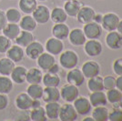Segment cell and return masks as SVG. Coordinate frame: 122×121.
I'll return each mask as SVG.
<instances>
[{"label":"cell","mask_w":122,"mask_h":121,"mask_svg":"<svg viewBox=\"0 0 122 121\" xmlns=\"http://www.w3.org/2000/svg\"><path fill=\"white\" fill-rule=\"evenodd\" d=\"M59 62L62 67L66 69H72L78 64V56L76 52L72 50H66L61 53Z\"/></svg>","instance_id":"cell-1"},{"label":"cell","mask_w":122,"mask_h":121,"mask_svg":"<svg viewBox=\"0 0 122 121\" xmlns=\"http://www.w3.org/2000/svg\"><path fill=\"white\" fill-rule=\"evenodd\" d=\"M83 32L88 39H98L102 34V28L99 24L92 21L85 24Z\"/></svg>","instance_id":"cell-2"},{"label":"cell","mask_w":122,"mask_h":121,"mask_svg":"<svg viewBox=\"0 0 122 121\" xmlns=\"http://www.w3.org/2000/svg\"><path fill=\"white\" fill-rule=\"evenodd\" d=\"M78 95H79V91H78L77 86L69 84V83L65 85L60 90L61 97L68 103L74 102V100L78 96Z\"/></svg>","instance_id":"cell-3"},{"label":"cell","mask_w":122,"mask_h":121,"mask_svg":"<svg viewBox=\"0 0 122 121\" xmlns=\"http://www.w3.org/2000/svg\"><path fill=\"white\" fill-rule=\"evenodd\" d=\"M32 16L37 24H46L50 19V11L46 5H37L33 11Z\"/></svg>","instance_id":"cell-4"},{"label":"cell","mask_w":122,"mask_h":121,"mask_svg":"<svg viewBox=\"0 0 122 121\" xmlns=\"http://www.w3.org/2000/svg\"><path fill=\"white\" fill-rule=\"evenodd\" d=\"M74 107L76 111L77 112V114L85 116L86 114H88L91 111V103L89 99H87L86 97L84 96H77L76 99L74 100Z\"/></svg>","instance_id":"cell-5"},{"label":"cell","mask_w":122,"mask_h":121,"mask_svg":"<svg viewBox=\"0 0 122 121\" xmlns=\"http://www.w3.org/2000/svg\"><path fill=\"white\" fill-rule=\"evenodd\" d=\"M58 117L62 121H75L77 118V112L73 105L65 104L60 107Z\"/></svg>","instance_id":"cell-6"},{"label":"cell","mask_w":122,"mask_h":121,"mask_svg":"<svg viewBox=\"0 0 122 121\" xmlns=\"http://www.w3.org/2000/svg\"><path fill=\"white\" fill-rule=\"evenodd\" d=\"M119 22V17L115 13H107L103 15L101 25L103 28L107 31H114L117 29V24Z\"/></svg>","instance_id":"cell-7"},{"label":"cell","mask_w":122,"mask_h":121,"mask_svg":"<svg viewBox=\"0 0 122 121\" xmlns=\"http://www.w3.org/2000/svg\"><path fill=\"white\" fill-rule=\"evenodd\" d=\"M96 15V13L94 9L90 6H81V8L79 9L76 18L79 23L81 24H86L94 21V17Z\"/></svg>","instance_id":"cell-8"},{"label":"cell","mask_w":122,"mask_h":121,"mask_svg":"<svg viewBox=\"0 0 122 121\" xmlns=\"http://www.w3.org/2000/svg\"><path fill=\"white\" fill-rule=\"evenodd\" d=\"M46 49L51 55H59L64 49V44L60 39H57L56 37H51L46 41Z\"/></svg>","instance_id":"cell-9"},{"label":"cell","mask_w":122,"mask_h":121,"mask_svg":"<svg viewBox=\"0 0 122 121\" xmlns=\"http://www.w3.org/2000/svg\"><path fill=\"white\" fill-rule=\"evenodd\" d=\"M82 73L85 77L91 78L99 75L100 72V66L95 61H86V63L82 66Z\"/></svg>","instance_id":"cell-10"},{"label":"cell","mask_w":122,"mask_h":121,"mask_svg":"<svg viewBox=\"0 0 122 121\" xmlns=\"http://www.w3.org/2000/svg\"><path fill=\"white\" fill-rule=\"evenodd\" d=\"M66 81L69 84L75 85L76 86H80L85 81V76L83 75L80 69L74 67L72 69H69V72L66 75Z\"/></svg>","instance_id":"cell-11"},{"label":"cell","mask_w":122,"mask_h":121,"mask_svg":"<svg viewBox=\"0 0 122 121\" xmlns=\"http://www.w3.org/2000/svg\"><path fill=\"white\" fill-rule=\"evenodd\" d=\"M44 52V46L43 45L37 42V41H33L29 45L25 47V54L26 55L33 60L37 59V57Z\"/></svg>","instance_id":"cell-12"},{"label":"cell","mask_w":122,"mask_h":121,"mask_svg":"<svg viewBox=\"0 0 122 121\" xmlns=\"http://www.w3.org/2000/svg\"><path fill=\"white\" fill-rule=\"evenodd\" d=\"M60 97V90L56 86H46V88H44L42 98L46 103L58 102Z\"/></svg>","instance_id":"cell-13"},{"label":"cell","mask_w":122,"mask_h":121,"mask_svg":"<svg viewBox=\"0 0 122 121\" xmlns=\"http://www.w3.org/2000/svg\"><path fill=\"white\" fill-rule=\"evenodd\" d=\"M85 51L89 56H97L102 52V44L97 39H89L85 43Z\"/></svg>","instance_id":"cell-14"},{"label":"cell","mask_w":122,"mask_h":121,"mask_svg":"<svg viewBox=\"0 0 122 121\" xmlns=\"http://www.w3.org/2000/svg\"><path fill=\"white\" fill-rule=\"evenodd\" d=\"M106 43L111 49H119L122 47V35L116 31H110L106 37Z\"/></svg>","instance_id":"cell-15"},{"label":"cell","mask_w":122,"mask_h":121,"mask_svg":"<svg viewBox=\"0 0 122 121\" xmlns=\"http://www.w3.org/2000/svg\"><path fill=\"white\" fill-rule=\"evenodd\" d=\"M37 65L43 70H48L51 66L56 63V59L54 57V55L49 54L48 52L45 53L43 52L38 57H37Z\"/></svg>","instance_id":"cell-16"},{"label":"cell","mask_w":122,"mask_h":121,"mask_svg":"<svg viewBox=\"0 0 122 121\" xmlns=\"http://www.w3.org/2000/svg\"><path fill=\"white\" fill-rule=\"evenodd\" d=\"M33 99L31 98L27 93H20L15 98V106L23 111H26L30 109L32 106Z\"/></svg>","instance_id":"cell-17"},{"label":"cell","mask_w":122,"mask_h":121,"mask_svg":"<svg viewBox=\"0 0 122 121\" xmlns=\"http://www.w3.org/2000/svg\"><path fill=\"white\" fill-rule=\"evenodd\" d=\"M25 56V52L23 50V47L18 45H11L10 48L6 51V57L15 62L18 63L24 59Z\"/></svg>","instance_id":"cell-18"},{"label":"cell","mask_w":122,"mask_h":121,"mask_svg":"<svg viewBox=\"0 0 122 121\" xmlns=\"http://www.w3.org/2000/svg\"><path fill=\"white\" fill-rule=\"evenodd\" d=\"M26 68L25 66H15L13 71L11 72L10 76H11V79L12 81L15 83V84H18V85H21L23 83L25 82V79H26Z\"/></svg>","instance_id":"cell-19"},{"label":"cell","mask_w":122,"mask_h":121,"mask_svg":"<svg viewBox=\"0 0 122 121\" xmlns=\"http://www.w3.org/2000/svg\"><path fill=\"white\" fill-rule=\"evenodd\" d=\"M68 38L72 45H83L86 41V37L84 32L80 28H75L69 32Z\"/></svg>","instance_id":"cell-20"},{"label":"cell","mask_w":122,"mask_h":121,"mask_svg":"<svg viewBox=\"0 0 122 121\" xmlns=\"http://www.w3.org/2000/svg\"><path fill=\"white\" fill-rule=\"evenodd\" d=\"M69 32H70L69 27L65 23L56 24L52 28V34L54 35V37L60 39V40H64V39L67 38Z\"/></svg>","instance_id":"cell-21"},{"label":"cell","mask_w":122,"mask_h":121,"mask_svg":"<svg viewBox=\"0 0 122 121\" xmlns=\"http://www.w3.org/2000/svg\"><path fill=\"white\" fill-rule=\"evenodd\" d=\"M89 101L91 103V106L96 107L99 106H106L107 99L106 94L103 91H95L90 94Z\"/></svg>","instance_id":"cell-22"},{"label":"cell","mask_w":122,"mask_h":121,"mask_svg":"<svg viewBox=\"0 0 122 121\" xmlns=\"http://www.w3.org/2000/svg\"><path fill=\"white\" fill-rule=\"evenodd\" d=\"M3 35L6 36L9 39H13L15 40L16 38V36L19 35L21 31L20 26L15 24V23H6V25H5V27L3 28Z\"/></svg>","instance_id":"cell-23"},{"label":"cell","mask_w":122,"mask_h":121,"mask_svg":"<svg viewBox=\"0 0 122 121\" xmlns=\"http://www.w3.org/2000/svg\"><path fill=\"white\" fill-rule=\"evenodd\" d=\"M35 39L33 34L29 32V31L22 30L20 31L19 35L16 36V38L15 39L16 45H20L22 47H26L30 43H32Z\"/></svg>","instance_id":"cell-24"},{"label":"cell","mask_w":122,"mask_h":121,"mask_svg":"<svg viewBox=\"0 0 122 121\" xmlns=\"http://www.w3.org/2000/svg\"><path fill=\"white\" fill-rule=\"evenodd\" d=\"M61 106L57 102H49L46 103L45 106L46 117L49 119H57L59 116V111Z\"/></svg>","instance_id":"cell-25"},{"label":"cell","mask_w":122,"mask_h":121,"mask_svg":"<svg viewBox=\"0 0 122 121\" xmlns=\"http://www.w3.org/2000/svg\"><path fill=\"white\" fill-rule=\"evenodd\" d=\"M43 79L42 71L36 67H32L26 72V79L29 84H40Z\"/></svg>","instance_id":"cell-26"},{"label":"cell","mask_w":122,"mask_h":121,"mask_svg":"<svg viewBox=\"0 0 122 121\" xmlns=\"http://www.w3.org/2000/svg\"><path fill=\"white\" fill-rule=\"evenodd\" d=\"M14 67H15V62H13L8 57H3L0 59V75L1 76H10Z\"/></svg>","instance_id":"cell-27"},{"label":"cell","mask_w":122,"mask_h":121,"mask_svg":"<svg viewBox=\"0 0 122 121\" xmlns=\"http://www.w3.org/2000/svg\"><path fill=\"white\" fill-rule=\"evenodd\" d=\"M36 24L37 23L36 22V20L31 15H25V16L21 17L20 21H19V26L21 29L29 31V32H32L36 29Z\"/></svg>","instance_id":"cell-28"},{"label":"cell","mask_w":122,"mask_h":121,"mask_svg":"<svg viewBox=\"0 0 122 121\" xmlns=\"http://www.w3.org/2000/svg\"><path fill=\"white\" fill-rule=\"evenodd\" d=\"M81 8V4L77 0H71V1H66L64 6V10L66 11V15L75 17L76 16L79 9Z\"/></svg>","instance_id":"cell-29"},{"label":"cell","mask_w":122,"mask_h":121,"mask_svg":"<svg viewBox=\"0 0 122 121\" xmlns=\"http://www.w3.org/2000/svg\"><path fill=\"white\" fill-rule=\"evenodd\" d=\"M109 112L105 106H96L92 112V117L95 121H107L108 120Z\"/></svg>","instance_id":"cell-30"},{"label":"cell","mask_w":122,"mask_h":121,"mask_svg":"<svg viewBox=\"0 0 122 121\" xmlns=\"http://www.w3.org/2000/svg\"><path fill=\"white\" fill-rule=\"evenodd\" d=\"M50 18L54 23H65L67 19L66 11L61 7H55L50 13Z\"/></svg>","instance_id":"cell-31"},{"label":"cell","mask_w":122,"mask_h":121,"mask_svg":"<svg viewBox=\"0 0 122 121\" xmlns=\"http://www.w3.org/2000/svg\"><path fill=\"white\" fill-rule=\"evenodd\" d=\"M44 88L40 84H30L26 88V93L32 99H40L43 96Z\"/></svg>","instance_id":"cell-32"},{"label":"cell","mask_w":122,"mask_h":121,"mask_svg":"<svg viewBox=\"0 0 122 121\" xmlns=\"http://www.w3.org/2000/svg\"><path fill=\"white\" fill-rule=\"evenodd\" d=\"M37 6L36 0H19V8L23 13L30 15Z\"/></svg>","instance_id":"cell-33"},{"label":"cell","mask_w":122,"mask_h":121,"mask_svg":"<svg viewBox=\"0 0 122 121\" xmlns=\"http://www.w3.org/2000/svg\"><path fill=\"white\" fill-rule=\"evenodd\" d=\"M89 80L87 82V86L89 90L92 92L95 91H102L104 90V85H103V78L99 76H96L91 78H88Z\"/></svg>","instance_id":"cell-34"},{"label":"cell","mask_w":122,"mask_h":121,"mask_svg":"<svg viewBox=\"0 0 122 121\" xmlns=\"http://www.w3.org/2000/svg\"><path fill=\"white\" fill-rule=\"evenodd\" d=\"M13 89V81L6 76H0V94H9Z\"/></svg>","instance_id":"cell-35"},{"label":"cell","mask_w":122,"mask_h":121,"mask_svg":"<svg viewBox=\"0 0 122 121\" xmlns=\"http://www.w3.org/2000/svg\"><path fill=\"white\" fill-rule=\"evenodd\" d=\"M42 82L46 86H57L60 84V77L57 76V74H51V73H46L43 76Z\"/></svg>","instance_id":"cell-36"},{"label":"cell","mask_w":122,"mask_h":121,"mask_svg":"<svg viewBox=\"0 0 122 121\" xmlns=\"http://www.w3.org/2000/svg\"><path fill=\"white\" fill-rule=\"evenodd\" d=\"M30 119L33 121H46L47 117L46 115L45 108L39 106L36 108H32L30 112Z\"/></svg>","instance_id":"cell-37"},{"label":"cell","mask_w":122,"mask_h":121,"mask_svg":"<svg viewBox=\"0 0 122 121\" xmlns=\"http://www.w3.org/2000/svg\"><path fill=\"white\" fill-rule=\"evenodd\" d=\"M107 96V101H109L112 104H117L118 103L120 99H121L122 96V92L119 91L117 88H111V89H108L106 94Z\"/></svg>","instance_id":"cell-38"},{"label":"cell","mask_w":122,"mask_h":121,"mask_svg":"<svg viewBox=\"0 0 122 121\" xmlns=\"http://www.w3.org/2000/svg\"><path fill=\"white\" fill-rule=\"evenodd\" d=\"M5 17H6V20L9 23L17 24L21 19V13L20 11L15 9V8H9L5 12Z\"/></svg>","instance_id":"cell-39"},{"label":"cell","mask_w":122,"mask_h":121,"mask_svg":"<svg viewBox=\"0 0 122 121\" xmlns=\"http://www.w3.org/2000/svg\"><path fill=\"white\" fill-rule=\"evenodd\" d=\"M11 40L7 38L5 35H0V53L5 54L6 51L10 48L11 46Z\"/></svg>","instance_id":"cell-40"},{"label":"cell","mask_w":122,"mask_h":121,"mask_svg":"<svg viewBox=\"0 0 122 121\" xmlns=\"http://www.w3.org/2000/svg\"><path fill=\"white\" fill-rule=\"evenodd\" d=\"M103 85L104 89H111L116 87V78L112 76H107L105 78H103Z\"/></svg>","instance_id":"cell-41"},{"label":"cell","mask_w":122,"mask_h":121,"mask_svg":"<svg viewBox=\"0 0 122 121\" xmlns=\"http://www.w3.org/2000/svg\"><path fill=\"white\" fill-rule=\"evenodd\" d=\"M108 120L110 121H122V109L115 108L109 113Z\"/></svg>","instance_id":"cell-42"},{"label":"cell","mask_w":122,"mask_h":121,"mask_svg":"<svg viewBox=\"0 0 122 121\" xmlns=\"http://www.w3.org/2000/svg\"><path fill=\"white\" fill-rule=\"evenodd\" d=\"M113 70L117 76H122V57L117 58L113 63Z\"/></svg>","instance_id":"cell-43"},{"label":"cell","mask_w":122,"mask_h":121,"mask_svg":"<svg viewBox=\"0 0 122 121\" xmlns=\"http://www.w3.org/2000/svg\"><path fill=\"white\" fill-rule=\"evenodd\" d=\"M9 104L8 97L5 94H0V111L5 110Z\"/></svg>","instance_id":"cell-44"},{"label":"cell","mask_w":122,"mask_h":121,"mask_svg":"<svg viewBox=\"0 0 122 121\" xmlns=\"http://www.w3.org/2000/svg\"><path fill=\"white\" fill-rule=\"evenodd\" d=\"M6 22H7V20L5 17V13L2 10H0V31L3 30V28L6 25Z\"/></svg>","instance_id":"cell-45"},{"label":"cell","mask_w":122,"mask_h":121,"mask_svg":"<svg viewBox=\"0 0 122 121\" xmlns=\"http://www.w3.org/2000/svg\"><path fill=\"white\" fill-rule=\"evenodd\" d=\"M58 71H59V66H58V65H56V63H55V64L47 70V72H48V73H51V74H57Z\"/></svg>","instance_id":"cell-46"},{"label":"cell","mask_w":122,"mask_h":121,"mask_svg":"<svg viewBox=\"0 0 122 121\" xmlns=\"http://www.w3.org/2000/svg\"><path fill=\"white\" fill-rule=\"evenodd\" d=\"M116 87L122 92V76H119L117 78H116Z\"/></svg>","instance_id":"cell-47"},{"label":"cell","mask_w":122,"mask_h":121,"mask_svg":"<svg viewBox=\"0 0 122 121\" xmlns=\"http://www.w3.org/2000/svg\"><path fill=\"white\" fill-rule=\"evenodd\" d=\"M39 106H41V103L39 99H33L31 108H36V107H39Z\"/></svg>","instance_id":"cell-48"},{"label":"cell","mask_w":122,"mask_h":121,"mask_svg":"<svg viewBox=\"0 0 122 121\" xmlns=\"http://www.w3.org/2000/svg\"><path fill=\"white\" fill-rule=\"evenodd\" d=\"M102 18H103V15H101L100 14H98V15H95V17H94V21H95L96 23H97V24H101Z\"/></svg>","instance_id":"cell-49"},{"label":"cell","mask_w":122,"mask_h":121,"mask_svg":"<svg viewBox=\"0 0 122 121\" xmlns=\"http://www.w3.org/2000/svg\"><path fill=\"white\" fill-rule=\"evenodd\" d=\"M117 30L120 35H122V20H119V22H118L117 26Z\"/></svg>","instance_id":"cell-50"},{"label":"cell","mask_w":122,"mask_h":121,"mask_svg":"<svg viewBox=\"0 0 122 121\" xmlns=\"http://www.w3.org/2000/svg\"><path fill=\"white\" fill-rule=\"evenodd\" d=\"M84 121H94V119H93V117H86Z\"/></svg>","instance_id":"cell-51"},{"label":"cell","mask_w":122,"mask_h":121,"mask_svg":"<svg viewBox=\"0 0 122 121\" xmlns=\"http://www.w3.org/2000/svg\"><path fill=\"white\" fill-rule=\"evenodd\" d=\"M118 103H119V106H120V107H121V109H122V96H121V99H120V101H119Z\"/></svg>","instance_id":"cell-52"},{"label":"cell","mask_w":122,"mask_h":121,"mask_svg":"<svg viewBox=\"0 0 122 121\" xmlns=\"http://www.w3.org/2000/svg\"><path fill=\"white\" fill-rule=\"evenodd\" d=\"M36 1H41V2H44V1H47V0H36Z\"/></svg>","instance_id":"cell-53"},{"label":"cell","mask_w":122,"mask_h":121,"mask_svg":"<svg viewBox=\"0 0 122 121\" xmlns=\"http://www.w3.org/2000/svg\"><path fill=\"white\" fill-rule=\"evenodd\" d=\"M64 1H66H66H71V0H64Z\"/></svg>","instance_id":"cell-54"}]
</instances>
